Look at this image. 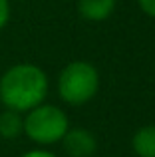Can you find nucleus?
<instances>
[{"label":"nucleus","mask_w":155,"mask_h":157,"mask_svg":"<svg viewBox=\"0 0 155 157\" xmlns=\"http://www.w3.org/2000/svg\"><path fill=\"white\" fill-rule=\"evenodd\" d=\"M48 94V76L32 64L12 66L0 78V101L8 109L28 111L44 104Z\"/></svg>","instance_id":"1"},{"label":"nucleus","mask_w":155,"mask_h":157,"mask_svg":"<svg viewBox=\"0 0 155 157\" xmlns=\"http://www.w3.org/2000/svg\"><path fill=\"white\" fill-rule=\"evenodd\" d=\"M100 90V74L92 64L84 60L70 62L60 72L58 94L66 104L84 105L92 100Z\"/></svg>","instance_id":"2"},{"label":"nucleus","mask_w":155,"mask_h":157,"mask_svg":"<svg viewBox=\"0 0 155 157\" xmlns=\"http://www.w3.org/2000/svg\"><path fill=\"white\" fill-rule=\"evenodd\" d=\"M68 129V115L52 104H40L26 111L24 133L38 145H52L56 141H62Z\"/></svg>","instance_id":"3"},{"label":"nucleus","mask_w":155,"mask_h":157,"mask_svg":"<svg viewBox=\"0 0 155 157\" xmlns=\"http://www.w3.org/2000/svg\"><path fill=\"white\" fill-rule=\"evenodd\" d=\"M62 145L68 157H93L97 149L96 135L81 127L68 129L62 137Z\"/></svg>","instance_id":"4"},{"label":"nucleus","mask_w":155,"mask_h":157,"mask_svg":"<svg viewBox=\"0 0 155 157\" xmlns=\"http://www.w3.org/2000/svg\"><path fill=\"white\" fill-rule=\"evenodd\" d=\"M115 4L117 0H78V12L84 20L101 22L113 14Z\"/></svg>","instance_id":"5"},{"label":"nucleus","mask_w":155,"mask_h":157,"mask_svg":"<svg viewBox=\"0 0 155 157\" xmlns=\"http://www.w3.org/2000/svg\"><path fill=\"white\" fill-rule=\"evenodd\" d=\"M131 147L137 157H155V125H145L135 131Z\"/></svg>","instance_id":"6"},{"label":"nucleus","mask_w":155,"mask_h":157,"mask_svg":"<svg viewBox=\"0 0 155 157\" xmlns=\"http://www.w3.org/2000/svg\"><path fill=\"white\" fill-rule=\"evenodd\" d=\"M24 133V117L16 109H4L0 113V135L4 139H16Z\"/></svg>","instance_id":"7"},{"label":"nucleus","mask_w":155,"mask_h":157,"mask_svg":"<svg viewBox=\"0 0 155 157\" xmlns=\"http://www.w3.org/2000/svg\"><path fill=\"white\" fill-rule=\"evenodd\" d=\"M8 18H10V2L0 0V30L8 24Z\"/></svg>","instance_id":"8"},{"label":"nucleus","mask_w":155,"mask_h":157,"mask_svg":"<svg viewBox=\"0 0 155 157\" xmlns=\"http://www.w3.org/2000/svg\"><path fill=\"white\" fill-rule=\"evenodd\" d=\"M137 2H139V8L145 14L155 18V0H137Z\"/></svg>","instance_id":"9"},{"label":"nucleus","mask_w":155,"mask_h":157,"mask_svg":"<svg viewBox=\"0 0 155 157\" xmlns=\"http://www.w3.org/2000/svg\"><path fill=\"white\" fill-rule=\"evenodd\" d=\"M22 157H56V155L50 153V151H44V149H32L28 153H24Z\"/></svg>","instance_id":"10"},{"label":"nucleus","mask_w":155,"mask_h":157,"mask_svg":"<svg viewBox=\"0 0 155 157\" xmlns=\"http://www.w3.org/2000/svg\"><path fill=\"white\" fill-rule=\"evenodd\" d=\"M93 157H96V155H93Z\"/></svg>","instance_id":"11"}]
</instances>
